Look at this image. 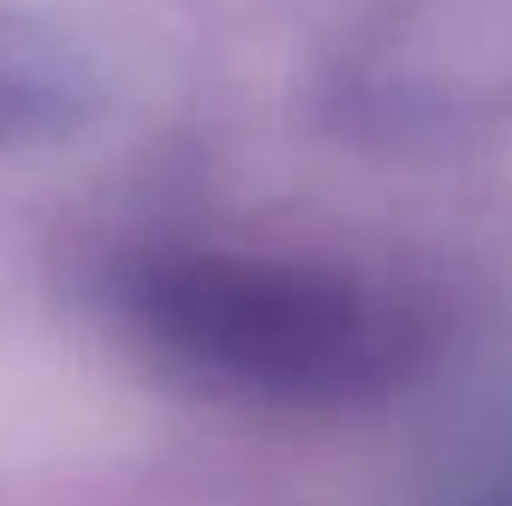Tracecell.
<instances>
[{"mask_svg":"<svg viewBox=\"0 0 512 506\" xmlns=\"http://www.w3.org/2000/svg\"><path fill=\"white\" fill-rule=\"evenodd\" d=\"M161 340L191 358L274 387H358L399 358V334L352 286L316 274H274L245 262H185L167 268L149 298Z\"/></svg>","mask_w":512,"mask_h":506,"instance_id":"1","label":"cell"}]
</instances>
